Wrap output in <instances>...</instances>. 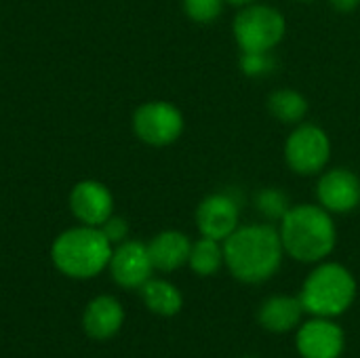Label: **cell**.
I'll use <instances>...</instances> for the list:
<instances>
[{"mask_svg":"<svg viewBox=\"0 0 360 358\" xmlns=\"http://www.w3.org/2000/svg\"><path fill=\"white\" fill-rule=\"evenodd\" d=\"M240 226V205L228 192H215L200 200L196 209V228L200 236L226 241Z\"/></svg>","mask_w":360,"mask_h":358,"instance_id":"9c48e42d","label":"cell"},{"mask_svg":"<svg viewBox=\"0 0 360 358\" xmlns=\"http://www.w3.org/2000/svg\"><path fill=\"white\" fill-rule=\"evenodd\" d=\"M278 224L285 255L300 264H321L335 249L338 228L331 213L321 205H295Z\"/></svg>","mask_w":360,"mask_h":358,"instance_id":"7a4b0ae2","label":"cell"},{"mask_svg":"<svg viewBox=\"0 0 360 358\" xmlns=\"http://www.w3.org/2000/svg\"><path fill=\"white\" fill-rule=\"evenodd\" d=\"M114 245L105 238L101 228L76 226L61 232L51 247L55 268L70 279H93L110 264Z\"/></svg>","mask_w":360,"mask_h":358,"instance_id":"3957f363","label":"cell"},{"mask_svg":"<svg viewBox=\"0 0 360 358\" xmlns=\"http://www.w3.org/2000/svg\"><path fill=\"white\" fill-rule=\"evenodd\" d=\"M124 323V310L122 304L112 298V295H99L95 298L84 314H82V325L86 335L93 340H110L114 338Z\"/></svg>","mask_w":360,"mask_h":358,"instance_id":"5bb4252c","label":"cell"},{"mask_svg":"<svg viewBox=\"0 0 360 358\" xmlns=\"http://www.w3.org/2000/svg\"><path fill=\"white\" fill-rule=\"evenodd\" d=\"M108 268L112 279L124 289H141L154 272L148 245L139 241H124L116 245Z\"/></svg>","mask_w":360,"mask_h":358,"instance_id":"30bf717a","label":"cell"},{"mask_svg":"<svg viewBox=\"0 0 360 358\" xmlns=\"http://www.w3.org/2000/svg\"><path fill=\"white\" fill-rule=\"evenodd\" d=\"M141 300L146 304V308L158 317L171 319L175 314L181 312L184 308V295L181 291L162 279H150L143 287H141Z\"/></svg>","mask_w":360,"mask_h":358,"instance_id":"2e32d148","label":"cell"},{"mask_svg":"<svg viewBox=\"0 0 360 358\" xmlns=\"http://www.w3.org/2000/svg\"><path fill=\"white\" fill-rule=\"evenodd\" d=\"M188 266L198 276H213V274H217L226 266V260H224V243L221 241H215V238L200 236L196 243H192L190 257H188Z\"/></svg>","mask_w":360,"mask_h":358,"instance_id":"e0dca14e","label":"cell"},{"mask_svg":"<svg viewBox=\"0 0 360 358\" xmlns=\"http://www.w3.org/2000/svg\"><path fill=\"white\" fill-rule=\"evenodd\" d=\"M70 209L80 224L99 228L110 215H114V196L105 184L82 179L70 192Z\"/></svg>","mask_w":360,"mask_h":358,"instance_id":"8fae6325","label":"cell"},{"mask_svg":"<svg viewBox=\"0 0 360 358\" xmlns=\"http://www.w3.org/2000/svg\"><path fill=\"white\" fill-rule=\"evenodd\" d=\"M268 110L270 114L285 122V124H300L304 122L308 114V99L293 89H278L272 91L268 97Z\"/></svg>","mask_w":360,"mask_h":358,"instance_id":"ac0fdd59","label":"cell"},{"mask_svg":"<svg viewBox=\"0 0 360 358\" xmlns=\"http://www.w3.org/2000/svg\"><path fill=\"white\" fill-rule=\"evenodd\" d=\"M243 358H255V357H243Z\"/></svg>","mask_w":360,"mask_h":358,"instance_id":"484cf974","label":"cell"},{"mask_svg":"<svg viewBox=\"0 0 360 358\" xmlns=\"http://www.w3.org/2000/svg\"><path fill=\"white\" fill-rule=\"evenodd\" d=\"M316 198L329 213H350L360 205V179L350 169L325 171L316 184Z\"/></svg>","mask_w":360,"mask_h":358,"instance_id":"7c38bea8","label":"cell"},{"mask_svg":"<svg viewBox=\"0 0 360 358\" xmlns=\"http://www.w3.org/2000/svg\"><path fill=\"white\" fill-rule=\"evenodd\" d=\"M306 310L302 306L300 295H287L276 293L270 295L257 310V323L268 331L276 335H285L295 331L302 325Z\"/></svg>","mask_w":360,"mask_h":358,"instance_id":"4fadbf2b","label":"cell"},{"mask_svg":"<svg viewBox=\"0 0 360 358\" xmlns=\"http://www.w3.org/2000/svg\"><path fill=\"white\" fill-rule=\"evenodd\" d=\"M295 348L302 358H340L346 350V333L335 319L310 317L295 331Z\"/></svg>","mask_w":360,"mask_h":358,"instance_id":"ba28073f","label":"cell"},{"mask_svg":"<svg viewBox=\"0 0 360 358\" xmlns=\"http://www.w3.org/2000/svg\"><path fill=\"white\" fill-rule=\"evenodd\" d=\"M331 158V139L325 129L300 122L285 141V160L297 175H319Z\"/></svg>","mask_w":360,"mask_h":358,"instance_id":"8992f818","label":"cell"},{"mask_svg":"<svg viewBox=\"0 0 360 358\" xmlns=\"http://www.w3.org/2000/svg\"><path fill=\"white\" fill-rule=\"evenodd\" d=\"M99 228H101V232L105 234V238H108L112 245H120V243H124L127 236H129V224H127V219L120 217V215H110Z\"/></svg>","mask_w":360,"mask_h":358,"instance_id":"7402d4cb","label":"cell"},{"mask_svg":"<svg viewBox=\"0 0 360 358\" xmlns=\"http://www.w3.org/2000/svg\"><path fill=\"white\" fill-rule=\"evenodd\" d=\"M300 2H312V0H300Z\"/></svg>","mask_w":360,"mask_h":358,"instance_id":"d4e9b609","label":"cell"},{"mask_svg":"<svg viewBox=\"0 0 360 358\" xmlns=\"http://www.w3.org/2000/svg\"><path fill=\"white\" fill-rule=\"evenodd\" d=\"M226 2L236 4V6H245V4H251V2H255V0H226Z\"/></svg>","mask_w":360,"mask_h":358,"instance_id":"cb8c5ba5","label":"cell"},{"mask_svg":"<svg viewBox=\"0 0 360 358\" xmlns=\"http://www.w3.org/2000/svg\"><path fill=\"white\" fill-rule=\"evenodd\" d=\"M276 61L272 57V53H243L240 55V70L243 74L251 76V78H262L268 76L274 70Z\"/></svg>","mask_w":360,"mask_h":358,"instance_id":"44dd1931","label":"cell"},{"mask_svg":"<svg viewBox=\"0 0 360 358\" xmlns=\"http://www.w3.org/2000/svg\"><path fill=\"white\" fill-rule=\"evenodd\" d=\"M226 0H184L186 15L196 23H213L219 19Z\"/></svg>","mask_w":360,"mask_h":358,"instance_id":"ffe728a7","label":"cell"},{"mask_svg":"<svg viewBox=\"0 0 360 358\" xmlns=\"http://www.w3.org/2000/svg\"><path fill=\"white\" fill-rule=\"evenodd\" d=\"M255 209L270 222H281L291 209L289 196L281 188H264L255 194Z\"/></svg>","mask_w":360,"mask_h":358,"instance_id":"d6986e66","label":"cell"},{"mask_svg":"<svg viewBox=\"0 0 360 358\" xmlns=\"http://www.w3.org/2000/svg\"><path fill=\"white\" fill-rule=\"evenodd\" d=\"M356 279L354 274L338 262H321L306 276L300 300L310 317L338 319L350 310L356 300Z\"/></svg>","mask_w":360,"mask_h":358,"instance_id":"277c9868","label":"cell"},{"mask_svg":"<svg viewBox=\"0 0 360 358\" xmlns=\"http://www.w3.org/2000/svg\"><path fill=\"white\" fill-rule=\"evenodd\" d=\"M192 241L179 230H165L148 243L150 260L154 270L175 272L188 264Z\"/></svg>","mask_w":360,"mask_h":358,"instance_id":"9a60e30c","label":"cell"},{"mask_svg":"<svg viewBox=\"0 0 360 358\" xmlns=\"http://www.w3.org/2000/svg\"><path fill=\"white\" fill-rule=\"evenodd\" d=\"M285 15L264 2H251L240 6L234 17L232 34L240 53H268L285 38Z\"/></svg>","mask_w":360,"mask_h":358,"instance_id":"5b68a950","label":"cell"},{"mask_svg":"<svg viewBox=\"0 0 360 358\" xmlns=\"http://www.w3.org/2000/svg\"><path fill=\"white\" fill-rule=\"evenodd\" d=\"M135 135L154 148L175 143L184 133V114L171 101H146L133 114Z\"/></svg>","mask_w":360,"mask_h":358,"instance_id":"52a82bcc","label":"cell"},{"mask_svg":"<svg viewBox=\"0 0 360 358\" xmlns=\"http://www.w3.org/2000/svg\"><path fill=\"white\" fill-rule=\"evenodd\" d=\"M283 257V241L272 224L238 226L224 241L226 268L243 285H262L270 281L281 270Z\"/></svg>","mask_w":360,"mask_h":358,"instance_id":"6da1fadb","label":"cell"},{"mask_svg":"<svg viewBox=\"0 0 360 358\" xmlns=\"http://www.w3.org/2000/svg\"><path fill=\"white\" fill-rule=\"evenodd\" d=\"M331 6L340 13H352L354 8L360 6V0H329Z\"/></svg>","mask_w":360,"mask_h":358,"instance_id":"603a6c76","label":"cell"}]
</instances>
